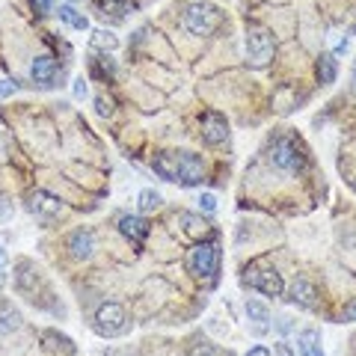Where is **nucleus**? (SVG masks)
<instances>
[{
	"label": "nucleus",
	"instance_id": "obj_4",
	"mask_svg": "<svg viewBox=\"0 0 356 356\" xmlns=\"http://www.w3.org/2000/svg\"><path fill=\"white\" fill-rule=\"evenodd\" d=\"M128 330V315L125 309L119 303H102L95 312V332L104 339H113V336H122Z\"/></svg>",
	"mask_w": 356,
	"mask_h": 356
},
{
	"label": "nucleus",
	"instance_id": "obj_22",
	"mask_svg": "<svg viewBox=\"0 0 356 356\" xmlns=\"http://www.w3.org/2000/svg\"><path fill=\"white\" fill-rule=\"evenodd\" d=\"M57 15H60V21H65V24L74 27V30H86V27H89L86 15H83V13H77V9H74L72 3H63Z\"/></svg>",
	"mask_w": 356,
	"mask_h": 356
},
{
	"label": "nucleus",
	"instance_id": "obj_9",
	"mask_svg": "<svg viewBox=\"0 0 356 356\" xmlns=\"http://www.w3.org/2000/svg\"><path fill=\"white\" fill-rule=\"evenodd\" d=\"M30 77L36 81L39 86L44 89H51V86H57V77H60V65L54 57H48V54H42V57L33 60L30 65Z\"/></svg>",
	"mask_w": 356,
	"mask_h": 356
},
{
	"label": "nucleus",
	"instance_id": "obj_39",
	"mask_svg": "<svg viewBox=\"0 0 356 356\" xmlns=\"http://www.w3.org/2000/svg\"><path fill=\"white\" fill-rule=\"evenodd\" d=\"M69 3H77V0H69Z\"/></svg>",
	"mask_w": 356,
	"mask_h": 356
},
{
	"label": "nucleus",
	"instance_id": "obj_25",
	"mask_svg": "<svg viewBox=\"0 0 356 356\" xmlns=\"http://www.w3.org/2000/svg\"><path fill=\"white\" fill-rule=\"evenodd\" d=\"M336 74H339V63L332 54H324V57L318 60V77H321V83H332L336 81Z\"/></svg>",
	"mask_w": 356,
	"mask_h": 356
},
{
	"label": "nucleus",
	"instance_id": "obj_29",
	"mask_svg": "<svg viewBox=\"0 0 356 356\" xmlns=\"http://www.w3.org/2000/svg\"><path fill=\"white\" fill-rule=\"evenodd\" d=\"M33 9H36L39 15H48L51 13V6H54V0H30Z\"/></svg>",
	"mask_w": 356,
	"mask_h": 356
},
{
	"label": "nucleus",
	"instance_id": "obj_7",
	"mask_svg": "<svg viewBox=\"0 0 356 356\" xmlns=\"http://www.w3.org/2000/svg\"><path fill=\"white\" fill-rule=\"evenodd\" d=\"M205 178V161L193 152H178V184L196 187Z\"/></svg>",
	"mask_w": 356,
	"mask_h": 356
},
{
	"label": "nucleus",
	"instance_id": "obj_12",
	"mask_svg": "<svg viewBox=\"0 0 356 356\" xmlns=\"http://www.w3.org/2000/svg\"><path fill=\"white\" fill-rule=\"evenodd\" d=\"M119 232L140 247V243L149 238V222L143 220V217H137V214H125V217L119 220Z\"/></svg>",
	"mask_w": 356,
	"mask_h": 356
},
{
	"label": "nucleus",
	"instance_id": "obj_27",
	"mask_svg": "<svg viewBox=\"0 0 356 356\" xmlns=\"http://www.w3.org/2000/svg\"><path fill=\"white\" fill-rule=\"evenodd\" d=\"M199 211L214 214V211H217V196L214 193H202V196H199Z\"/></svg>",
	"mask_w": 356,
	"mask_h": 356
},
{
	"label": "nucleus",
	"instance_id": "obj_19",
	"mask_svg": "<svg viewBox=\"0 0 356 356\" xmlns=\"http://www.w3.org/2000/svg\"><path fill=\"white\" fill-rule=\"evenodd\" d=\"M21 327V312L13 303H0V336H9Z\"/></svg>",
	"mask_w": 356,
	"mask_h": 356
},
{
	"label": "nucleus",
	"instance_id": "obj_36",
	"mask_svg": "<svg viewBox=\"0 0 356 356\" xmlns=\"http://www.w3.org/2000/svg\"><path fill=\"white\" fill-rule=\"evenodd\" d=\"M6 288V267H0V291Z\"/></svg>",
	"mask_w": 356,
	"mask_h": 356
},
{
	"label": "nucleus",
	"instance_id": "obj_10",
	"mask_svg": "<svg viewBox=\"0 0 356 356\" xmlns=\"http://www.w3.org/2000/svg\"><path fill=\"white\" fill-rule=\"evenodd\" d=\"M202 140L208 146H220L229 140V122L220 113H205L202 116Z\"/></svg>",
	"mask_w": 356,
	"mask_h": 356
},
{
	"label": "nucleus",
	"instance_id": "obj_21",
	"mask_svg": "<svg viewBox=\"0 0 356 356\" xmlns=\"http://www.w3.org/2000/svg\"><path fill=\"white\" fill-rule=\"evenodd\" d=\"M15 282H18V288H21L24 294H33V282H39V270H33L30 261H21V264H18Z\"/></svg>",
	"mask_w": 356,
	"mask_h": 356
},
{
	"label": "nucleus",
	"instance_id": "obj_11",
	"mask_svg": "<svg viewBox=\"0 0 356 356\" xmlns=\"http://www.w3.org/2000/svg\"><path fill=\"white\" fill-rule=\"evenodd\" d=\"M288 300H291L294 306H300V309H315L318 306V288H315V282H309V280H294V285L288 288Z\"/></svg>",
	"mask_w": 356,
	"mask_h": 356
},
{
	"label": "nucleus",
	"instance_id": "obj_32",
	"mask_svg": "<svg viewBox=\"0 0 356 356\" xmlns=\"http://www.w3.org/2000/svg\"><path fill=\"white\" fill-rule=\"evenodd\" d=\"M276 356H297V350L291 348V344H285V341H280V344H276Z\"/></svg>",
	"mask_w": 356,
	"mask_h": 356
},
{
	"label": "nucleus",
	"instance_id": "obj_2",
	"mask_svg": "<svg viewBox=\"0 0 356 356\" xmlns=\"http://www.w3.org/2000/svg\"><path fill=\"white\" fill-rule=\"evenodd\" d=\"M220 267V247L217 241H199L196 247L187 252V270H191L196 280H214Z\"/></svg>",
	"mask_w": 356,
	"mask_h": 356
},
{
	"label": "nucleus",
	"instance_id": "obj_26",
	"mask_svg": "<svg viewBox=\"0 0 356 356\" xmlns=\"http://www.w3.org/2000/svg\"><path fill=\"white\" fill-rule=\"evenodd\" d=\"M191 356H217V348H214V344H211V341H193L191 344Z\"/></svg>",
	"mask_w": 356,
	"mask_h": 356
},
{
	"label": "nucleus",
	"instance_id": "obj_14",
	"mask_svg": "<svg viewBox=\"0 0 356 356\" xmlns=\"http://www.w3.org/2000/svg\"><path fill=\"white\" fill-rule=\"evenodd\" d=\"M69 250H72V255L74 259H89V255L95 252V235L89 229H77V232H72L69 235Z\"/></svg>",
	"mask_w": 356,
	"mask_h": 356
},
{
	"label": "nucleus",
	"instance_id": "obj_38",
	"mask_svg": "<svg viewBox=\"0 0 356 356\" xmlns=\"http://www.w3.org/2000/svg\"><path fill=\"white\" fill-rule=\"evenodd\" d=\"M353 77H356V65H353Z\"/></svg>",
	"mask_w": 356,
	"mask_h": 356
},
{
	"label": "nucleus",
	"instance_id": "obj_6",
	"mask_svg": "<svg viewBox=\"0 0 356 356\" xmlns=\"http://www.w3.org/2000/svg\"><path fill=\"white\" fill-rule=\"evenodd\" d=\"M270 163L282 172H300L303 170V152L291 140H276L270 149Z\"/></svg>",
	"mask_w": 356,
	"mask_h": 356
},
{
	"label": "nucleus",
	"instance_id": "obj_37",
	"mask_svg": "<svg viewBox=\"0 0 356 356\" xmlns=\"http://www.w3.org/2000/svg\"><path fill=\"white\" fill-rule=\"evenodd\" d=\"M6 259H9V255H6V250L0 247V267H6Z\"/></svg>",
	"mask_w": 356,
	"mask_h": 356
},
{
	"label": "nucleus",
	"instance_id": "obj_8",
	"mask_svg": "<svg viewBox=\"0 0 356 356\" xmlns=\"http://www.w3.org/2000/svg\"><path fill=\"white\" fill-rule=\"evenodd\" d=\"M27 208H30L39 220H48V222L57 220L63 211H65V205H63L54 193H48V191H33L30 199H27Z\"/></svg>",
	"mask_w": 356,
	"mask_h": 356
},
{
	"label": "nucleus",
	"instance_id": "obj_18",
	"mask_svg": "<svg viewBox=\"0 0 356 356\" xmlns=\"http://www.w3.org/2000/svg\"><path fill=\"white\" fill-rule=\"evenodd\" d=\"M95 9H98V15H102V18L110 15L113 21H119V18H125L131 13L134 3H131V0H98Z\"/></svg>",
	"mask_w": 356,
	"mask_h": 356
},
{
	"label": "nucleus",
	"instance_id": "obj_35",
	"mask_svg": "<svg viewBox=\"0 0 356 356\" xmlns=\"http://www.w3.org/2000/svg\"><path fill=\"white\" fill-rule=\"evenodd\" d=\"M247 356H270V350H267L264 344H255V348L247 350Z\"/></svg>",
	"mask_w": 356,
	"mask_h": 356
},
{
	"label": "nucleus",
	"instance_id": "obj_33",
	"mask_svg": "<svg viewBox=\"0 0 356 356\" xmlns=\"http://www.w3.org/2000/svg\"><path fill=\"white\" fill-rule=\"evenodd\" d=\"M13 92H15V83L13 81H0V98L13 95Z\"/></svg>",
	"mask_w": 356,
	"mask_h": 356
},
{
	"label": "nucleus",
	"instance_id": "obj_1",
	"mask_svg": "<svg viewBox=\"0 0 356 356\" xmlns=\"http://www.w3.org/2000/svg\"><path fill=\"white\" fill-rule=\"evenodd\" d=\"M181 24L191 36H211L222 24V13L214 3H191L184 9Z\"/></svg>",
	"mask_w": 356,
	"mask_h": 356
},
{
	"label": "nucleus",
	"instance_id": "obj_3",
	"mask_svg": "<svg viewBox=\"0 0 356 356\" xmlns=\"http://www.w3.org/2000/svg\"><path fill=\"white\" fill-rule=\"evenodd\" d=\"M247 63L252 69H264L273 60V36L264 27H250L247 30Z\"/></svg>",
	"mask_w": 356,
	"mask_h": 356
},
{
	"label": "nucleus",
	"instance_id": "obj_15",
	"mask_svg": "<svg viewBox=\"0 0 356 356\" xmlns=\"http://www.w3.org/2000/svg\"><path fill=\"white\" fill-rule=\"evenodd\" d=\"M152 170L158 172L163 181H175L178 184V152H161V154H154Z\"/></svg>",
	"mask_w": 356,
	"mask_h": 356
},
{
	"label": "nucleus",
	"instance_id": "obj_28",
	"mask_svg": "<svg viewBox=\"0 0 356 356\" xmlns=\"http://www.w3.org/2000/svg\"><path fill=\"white\" fill-rule=\"evenodd\" d=\"M95 113H98V116H113V102H110V98H104V95H98V98H95Z\"/></svg>",
	"mask_w": 356,
	"mask_h": 356
},
{
	"label": "nucleus",
	"instance_id": "obj_34",
	"mask_svg": "<svg viewBox=\"0 0 356 356\" xmlns=\"http://www.w3.org/2000/svg\"><path fill=\"white\" fill-rule=\"evenodd\" d=\"M344 321H350V324H356V300H350L348 309H344Z\"/></svg>",
	"mask_w": 356,
	"mask_h": 356
},
{
	"label": "nucleus",
	"instance_id": "obj_20",
	"mask_svg": "<svg viewBox=\"0 0 356 356\" xmlns=\"http://www.w3.org/2000/svg\"><path fill=\"white\" fill-rule=\"evenodd\" d=\"M178 222L184 226V235H191V238H205L211 232V226L202 220V214H181Z\"/></svg>",
	"mask_w": 356,
	"mask_h": 356
},
{
	"label": "nucleus",
	"instance_id": "obj_31",
	"mask_svg": "<svg viewBox=\"0 0 356 356\" xmlns=\"http://www.w3.org/2000/svg\"><path fill=\"white\" fill-rule=\"evenodd\" d=\"M291 318H288V315H280V318H276V330H280V332H291Z\"/></svg>",
	"mask_w": 356,
	"mask_h": 356
},
{
	"label": "nucleus",
	"instance_id": "obj_5",
	"mask_svg": "<svg viewBox=\"0 0 356 356\" xmlns=\"http://www.w3.org/2000/svg\"><path fill=\"white\" fill-rule=\"evenodd\" d=\"M243 282L252 285V288H259V291L264 297H282L285 291V282H282V273L276 270V267H250L247 276H243Z\"/></svg>",
	"mask_w": 356,
	"mask_h": 356
},
{
	"label": "nucleus",
	"instance_id": "obj_30",
	"mask_svg": "<svg viewBox=\"0 0 356 356\" xmlns=\"http://www.w3.org/2000/svg\"><path fill=\"white\" fill-rule=\"evenodd\" d=\"M72 92H74V98H86V92H89V86H86V81H83V77H77V81H74V86H72Z\"/></svg>",
	"mask_w": 356,
	"mask_h": 356
},
{
	"label": "nucleus",
	"instance_id": "obj_17",
	"mask_svg": "<svg viewBox=\"0 0 356 356\" xmlns=\"http://www.w3.org/2000/svg\"><path fill=\"white\" fill-rule=\"evenodd\" d=\"M297 356H324V348H321V332L318 330H303L297 336Z\"/></svg>",
	"mask_w": 356,
	"mask_h": 356
},
{
	"label": "nucleus",
	"instance_id": "obj_13",
	"mask_svg": "<svg viewBox=\"0 0 356 356\" xmlns=\"http://www.w3.org/2000/svg\"><path fill=\"white\" fill-rule=\"evenodd\" d=\"M42 344H44V350L54 353V356H74V341L69 336H63V332H57V330H44Z\"/></svg>",
	"mask_w": 356,
	"mask_h": 356
},
{
	"label": "nucleus",
	"instance_id": "obj_24",
	"mask_svg": "<svg viewBox=\"0 0 356 356\" xmlns=\"http://www.w3.org/2000/svg\"><path fill=\"white\" fill-rule=\"evenodd\" d=\"M137 205H140L143 214H152V211H158V208L163 205V196H161L158 191H152V187H146V191H140Z\"/></svg>",
	"mask_w": 356,
	"mask_h": 356
},
{
	"label": "nucleus",
	"instance_id": "obj_23",
	"mask_svg": "<svg viewBox=\"0 0 356 356\" xmlns=\"http://www.w3.org/2000/svg\"><path fill=\"white\" fill-rule=\"evenodd\" d=\"M89 42H92V48H95V51H104V54L119 48V36H116V33H110V30H95Z\"/></svg>",
	"mask_w": 356,
	"mask_h": 356
},
{
	"label": "nucleus",
	"instance_id": "obj_16",
	"mask_svg": "<svg viewBox=\"0 0 356 356\" xmlns=\"http://www.w3.org/2000/svg\"><path fill=\"white\" fill-rule=\"evenodd\" d=\"M247 318L252 321L255 336H264L267 327H270V312H267V306L259 303V300H247Z\"/></svg>",
	"mask_w": 356,
	"mask_h": 356
}]
</instances>
